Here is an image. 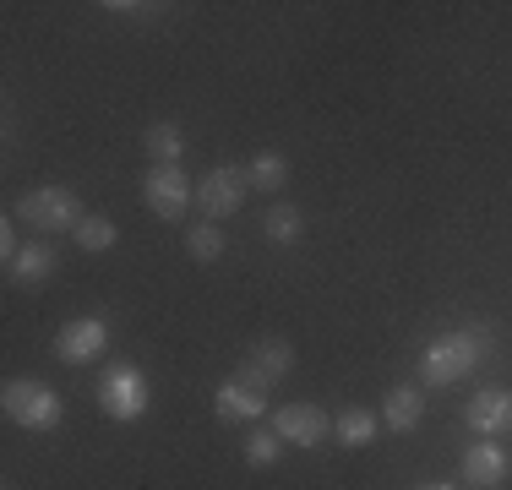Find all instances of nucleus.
<instances>
[{"mask_svg":"<svg viewBox=\"0 0 512 490\" xmlns=\"http://www.w3.org/2000/svg\"><path fill=\"white\" fill-rule=\"evenodd\" d=\"M469 431L480 436H502L512 431V392L507 387H480L469 398Z\"/></svg>","mask_w":512,"mask_h":490,"instance_id":"obj_11","label":"nucleus"},{"mask_svg":"<svg viewBox=\"0 0 512 490\" xmlns=\"http://www.w3.org/2000/svg\"><path fill=\"white\" fill-rule=\"evenodd\" d=\"M142 147H148L153 164H180V153H186V137H180L175 120H153V126L142 131Z\"/></svg>","mask_w":512,"mask_h":490,"instance_id":"obj_16","label":"nucleus"},{"mask_svg":"<svg viewBox=\"0 0 512 490\" xmlns=\"http://www.w3.org/2000/svg\"><path fill=\"white\" fill-rule=\"evenodd\" d=\"M142 202H148L153 218L180 224V218H186V207L197 202V180H191L180 164H153L148 180H142Z\"/></svg>","mask_w":512,"mask_h":490,"instance_id":"obj_5","label":"nucleus"},{"mask_svg":"<svg viewBox=\"0 0 512 490\" xmlns=\"http://www.w3.org/2000/svg\"><path fill=\"white\" fill-rule=\"evenodd\" d=\"M6 273H11V284H17V289H33V284H44V278L55 273V251L44 240H33V245H22V251H17V262H11Z\"/></svg>","mask_w":512,"mask_h":490,"instance_id":"obj_14","label":"nucleus"},{"mask_svg":"<svg viewBox=\"0 0 512 490\" xmlns=\"http://www.w3.org/2000/svg\"><path fill=\"white\" fill-rule=\"evenodd\" d=\"M262 409H267V392L251 387L240 371L224 376V382L213 387V414H218V420H229V425H256V420H262Z\"/></svg>","mask_w":512,"mask_h":490,"instance_id":"obj_10","label":"nucleus"},{"mask_svg":"<svg viewBox=\"0 0 512 490\" xmlns=\"http://www.w3.org/2000/svg\"><path fill=\"white\" fill-rule=\"evenodd\" d=\"M186 251H191V262H218V256H224V229H218L213 218L191 224L186 229Z\"/></svg>","mask_w":512,"mask_h":490,"instance_id":"obj_19","label":"nucleus"},{"mask_svg":"<svg viewBox=\"0 0 512 490\" xmlns=\"http://www.w3.org/2000/svg\"><path fill=\"white\" fill-rule=\"evenodd\" d=\"M507 469H512V463H507V447H496L491 436H485V441H474V447L463 452V480H469L474 490L502 485V480H507Z\"/></svg>","mask_w":512,"mask_h":490,"instance_id":"obj_12","label":"nucleus"},{"mask_svg":"<svg viewBox=\"0 0 512 490\" xmlns=\"http://www.w3.org/2000/svg\"><path fill=\"white\" fill-rule=\"evenodd\" d=\"M115 240H120V229H115V218H104V213H88L77 224V245H82V251H109Z\"/></svg>","mask_w":512,"mask_h":490,"instance_id":"obj_20","label":"nucleus"},{"mask_svg":"<svg viewBox=\"0 0 512 490\" xmlns=\"http://www.w3.org/2000/svg\"><path fill=\"white\" fill-rule=\"evenodd\" d=\"M420 490H458V485H420Z\"/></svg>","mask_w":512,"mask_h":490,"instance_id":"obj_23","label":"nucleus"},{"mask_svg":"<svg viewBox=\"0 0 512 490\" xmlns=\"http://www.w3.org/2000/svg\"><path fill=\"white\" fill-rule=\"evenodd\" d=\"M17 251H22V245H17V229L6 224V229H0V256H6V267L17 262Z\"/></svg>","mask_w":512,"mask_h":490,"instance_id":"obj_22","label":"nucleus"},{"mask_svg":"<svg viewBox=\"0 0 512 490\" xmlns=\"http://www.w3.org/2000/svg\"><path fill=\"white\" fill-rule=\"evenodd\" d=\"M273 431H278V441L284 447H322L327 436H333V420H327L316 403H284V409L273 414Z\"/></svg>","mask_w":512,"mask_h":490,"instance_id":"obj_9","label":"nucleus"},{"mask_svg":"<svg viewBox=\"0 0 512 490\" xmlns=\"http://www.w3.org/2000/svg\"><path fill=\"white\" fill-rule=\"evenodd\" d=\"M109 349V322L104 316H71L66 327L55 333V360L66 365H88Z\"/></svg>","mask_w":512,"mask_h":490,"instance_id":"obj_7","label":"nucleus"},{"mask_svg":"<svg viewBox=\"0 0 512 490\" xmlns=\"http://www.w3.org/2000/svg\"><path fill=\"white\" fill-rule=\"evenodd\" d=\"M251 175V191H284L289 186V158L284 153H256L246 164Z\"/></svg>","mask_w":512,"mask_h":490,"instance_id":"obj_18","label":"nucleus"},{"mask_svg":"<svg viewBox=\"0 0 512 490\" xmlns=\"http://www.w3.org/2000/svg\"><path fill=\"white\" fill-rule=\"evenodd\" d=\"M0 409H6V420L22 425V431H55L66 403H60V392L50 382H39V376H11V382L0 387Z\"/></svg>","mask_w":512,"mask_h":490,"instance_id":"obj_1","label":"nucleus"},{"mask_svg":"<svg viewBox=\"0 0 512 490\" xmlns=\"http://www.w3.org/2000/svg\"><path fill=\"white\" fill-rule=\"evenodd\" d=\"M82 218H88V213H82V202L66 186H33L17 202V224L39 229V235H60V229H71V235H77Z\"/></svg>","mask_w":512,"mask_h":490,"instance_id":"obj_3","label":"nucleus"},{"mask_svg":"<svg viewBox=\"0 0 512 490\" xmlns=\"http://www.w3.org/2000/svg\"><path fill=\"white\" fill-rule=\"evenodd\" d=\"M148 403H153V387H148V376H142L137 365H109V371L99 376V409L109 414V420L131 425V420L148 414Z\"/></svg>","mask_w":512,"mask_h":490,"instance_id":"obj_4","label":"nucleus"},{"mask_svg":"<svg viewBox=\"0 0 512 490\" xmlns=\"http://www.w3.org/2000/svg\"><path fill=\"white\" fill-rule=\"evenodd\" d=\"M289 371H295V343L289 338H256L251 354L240 360V376H246L251 387H262V392L278 387Z\"/></svg>","mask_w":512,"mask_h":490,"instance_id":"obj_8","label":"nucleus"},{"mask_svg":"<svg viewBox=\"0 0 512 490\" xmlns=\"http://www.w3.org/2000/svg\"><path fill=\"white\" fill-rule=\"evenodd\" d=\"M262 229H267V240H273V245H295L300 235H306V213H300L295 202H278V207H267Z\"/></svg>","mask_w":512,"mask_h":490,"instance_id":"obj_17","label":"nucleus"},{"mask_svg":"<svg viewBox=\"0 0 512 490\" xmlns=\"http://www.w3.org/2000/svg\"><path fill=\"white\" fill-rule=\"evenodd\" d=\"M420 420H425V392L414 387V382L393 387V392H387V398H382V425H387V431H393V436H409V431H414V425H420Z\"/></svg>","mask_w":512,"mask_h":490,"instance_id":"obj_13","label":"nucleus"},{"mask_svg":"<svg viewBox=\"0 0 512 490\" xmlns=\"http://www.w3.org/2000/svg\"><path fill=\"white\" fill-rule=\"evenodd\" d=\"M246 196H251V175H246V164H213V169H207V175L197 180L202 218H213V224L235 218L240 207H246Z\"/></svg>","mask_w":512,"mask_h":490,"instance_id":"obj_6","label":"nucleus"},{"mask_svg":"<svg viewBox=\"0 0 512 490\" xmlns=\"http://www.w3.org/2000/svg\"><path fill=\"white\" fill-rule=\"evenodd\" d=\"M240 452H246V463H251V469H273V463H278V452H284V441H278V431H251Z\"/></svg>","mask_w":512,"mask_h":490,"instance_id":"obj_21","label":"nucleus"},{"mask_svg":"<svg viewBox=\"0 0 512 490\" xmlns=\"http://www.w3.org/2000/svg\"><path fill=\"white\" fill-rule=\"evenodd\" d=\"M480 354H485V338L480 333H442V338H431V343H425V354H420L425 387H453V382H463V376L480 365Z\"/></svg>","mask_w":512,"mask_h":490,"instance_id":"obj_2","label":"nucleus"},{"mask_svg":"<svg viewBox=\"0 0 512 490\" xmlns=\"http://www.w3.org/2000/svg\"><path fill=\"white\" fill-rule=\"evenodd\" d=\"M333 436H338V447H371V441L382 436V414L376 409H344L333 420Z\"/></svg>","mask_w":512,"mask_h":490,"instance_id":"obj_15","label":"nucleus"}]
</instances>
